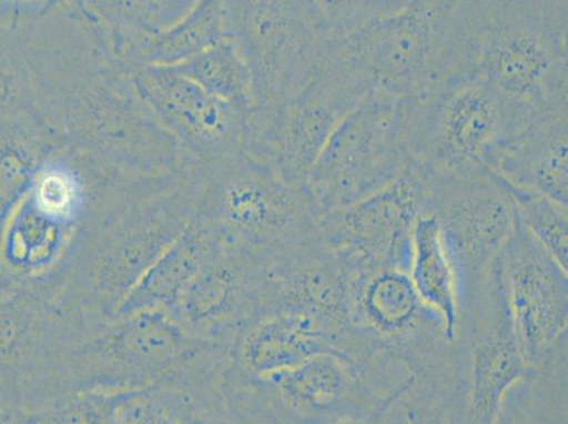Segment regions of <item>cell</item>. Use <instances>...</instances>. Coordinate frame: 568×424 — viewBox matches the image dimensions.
Listing matches in <instances>:
<instances>
[{"instance_id":"2","label":"cell","mask_w":568,"mask_h":424,"mask_svg":"<svg viewBox=\"0 0 568 424\" xmlns=\"http://www.w3.org/2000/svg\"><path fill=\"white\" fill-rule=\"evenodd\" d=\"M197 165L108 212L77 235L43 283L63 312L90 330L115 317L144 273L194 219Z\"/></svg>"},{"instance_id":"30","label":"cell","mask_w":568,"mask_h":424,"mask_svg":"<svg viewBox=\"0 0 568 424\" xmlns=\"http://www.w3.org/2000/svg\"><path fill=\"white\" fill-rule=\"evenodd\" d=\"M113 424H199L189 407L163 393H129L118 407Z\"/></svg>"},{"instance_id":"20","label":"cell","mask_w":568,"mask_h":424,"mask_svg":"<svg viewBox=\"0 0 568 424\" xmlns=\"http://www.w3.org/2000/svg\"><path fill=\"white\" fill-rule=\"evenodd\" d=\"M98 40L119 69L149 65L153 41L193 8L194 0L156 2H77Z\"/></svg>"},{"instance_id":"15","label":"cell","mask_w":568,"mask_h":424,"mask_svg":"<svg viewBox=\"0 0 568 424\" xmlns=\"http://www.w3.org/2000/svg\"><path fill=\"white\" fill-rule=\"evenodd\" d=\"M418 179L426 188L427 214L436 216L456 266L462 302L508 244L516 224L513 201L490 175Z\"/></svg>"},{"instance_id":"1","label":"cell","mask_w":568,"mask_h":424,"mask_svg":"<svg viewBox=\"0 0 568 424\" xmlns=\"http://www.w3.org/2000/svg\"><path fill=\"white\" fill-rule=\"evenodd\" d=\"M32 67L36 121L51 147L97 154L168 178L195 162L139 100L131 75L102 48L77 2H43L18 24Z\"/></svg>"},{"instance_id":"10","label":"cell","mask_w":568,"mask_h":424,"mask_svg":"<svg viewBox=\"0 0 568 424\" xmlns=\"http://www.w3.org/2000/svg\"><path fill=\"white\" fill-rule=\"evenodd\" d=\"M400 105L372 90L329 134L304 184L320 216L358 203L407 173Z\"/></svg>"},{"instance_id":"8","label":"cell","mask_w":568,"mask_h":424,"mask_svg":"<svg viewBox=\"0 0 568 424\" xmlns=\"http://www.w3.org/2000/svg\"><path fill=\"white\" fill-rule=\"evenodd\" d=\"M90 333L38 283L0 289V400L40 413L67 395V365Z\"/></svg>"},{"instance_id":"32","label":"cell","mask_w":568,"mask_h":424,"mask_svg":"<svg viewBox=\"0 0 568 424\" xmlns=\"http://www.w3.org/2000/svg\"><path fill=\"white\" fill-rule=\"evenodd\" d=\"M12 277L13 275H10L9 272L4 271V269L0 266V289H2Z\"/></svg>"},{"instance_id":"24","label":"cell","mask_w":568,"mask_h":424,"mask_svg":"<svg viewBox=\"0 0 568 424\" xmlns=\"http://www.w3.org/2000/svg\"><path fill=\"white\" fill-rule=\"evenodd\" d=\"M466 361L435 366L415 376L396 406L402 424H463Z\"/></svg>"},{"instance_id":"6","label":"cell","mask_w":568,"mask_h":424,"mask_svg":"<svg viewBox=\"0 0 568 424\" xmlns=\"http://www.w3.org/2000/svg\"><path fill=\"white\" fill-rule=\"evenodd\" d=\"M197 181L194 219L225 245L267 262L318 240L307 191L246 148L225 162L197 164Z\"/></svg>"},{"instance_id":"29","label":"cell","mask_w":568,"mask_h":424,"mask_svg":"<svg viewBox=\"0 0 568 424\" xmlns=\"http://www.w3.org/2000/svg\"><path fill=\"white\" fill-rule=\"evenodd\" d=\"M128 395L97 390L70 392L43 408L33 424H113Z\"/></svg>"},{"instance_id":"31","label":"cell","mask_w":568,"mask_h":424,"mask_svg":"<svg viewBox=\"0 0 568 424\" xmlns=\"http://www.w3.org/2000/svg\"><path fill=\"white\" fill-rule=\"evenodd\" d=\"M199 424H276L240 391L230 390L197 416Z\"/></svg>"},{"instance_id":"3","label":"cell","mask_w":568,"mask_h":424,"mask_svg":"<svg viewBox=\"0 0 568 424\" xmlns=\"http://www.w3.org/2000/svg\"><path fill=\"white\" fill-rule=\"evenodd\" d=\"M231 350L164 310L116 315L72 351L67 390L163 393L199 416L224 396Z\"/></svg>"},{"instance_id":"23","label":"cell","mask_w":568,"mask_h":424,"mask_svg":"<svg viewBox=\"0 0 568 424\" xmlns=\"http://www.w3.org/2000/svg\"><path fill=\"white\" fill-rule=\"evenodd\" d=\"M50 148L34 118H0V235L32 190Z\"/></svg>"},{"instance_id":"7","label":"cell","mask_w":568,"mask_h":424,"mask_svg":"<svg viewBox=\"0 0 568 424\" xmlns=\"http://www.w3.org/2000/svg\"><path fill=\"white\" fill-rule=\"evenodd\" d=\"M534 121L477 75L400 105L409 170L427 180L493 174L505 143Z\"/></svg>"},{"instance_id":"16","label":"cell","mask_w":568,"mask_h":424,"mask_svg":"<svg viewBox=\"0 0 568 424\" xmlns=\"http://www.w3.org/2000/svg\"><path fill=\"white\" fill-rule=\"evenodd\" d=\"M129 75L146 110L201 168L245 149L246 113L210 95L175 67L148 65Z\"/></svg>"},{"instance_id":"4","label":"cell","mask_w":568,"mask_h":424,"mask_svg":"<svg viewBox=\"0 0 568 424\" xmlns=\"http://www.w3.org/2000/svg\"><path fill=\"white\" fill-rule=\"evenodd\" d=\"M332 41L371 90L399 101L475 75L466 0H381L372 17Z\"/></svg>"},{"instance_id":"27","label":"cell","mask_w":568,"mask_h":424,"mask_svg":"<svg viewBox=\"0 0 568 424\" xmlns=\"http://www.w3.org/2000/svg\"><path fill=\"white\" fill-rule=\"evenodd\" d=\"M18 2H0V118L36 117L32 67L17 28Z\"/></svg>"},{"instance_id":"5","label":"cell","mask_w":568,"mask_h":424,"mask_svg":"<svg viewBox=\"0 0 568 424\" xmlns=\"http://www.w3.org/2000/svg\"><path fill=\"white\" fill-rule=\"evenodd\" d=\"M474 74L531 119L568 115L567 0H466Z\"/></svg>"},{"instance_id":"33","label":"cell","mask_w":568,"mask_h":424,"mask_svg":"<svg viewBox=\"0 0 568 424\" xmlns=\"http://www.w3.org/2000/svg\"><path fill=\"white\" fill-rule=\"evenodd\" d=\"M0 403H4V405H8V403L3 402L2 400H0ZM10 406H12V405H10ZM14 407H17V406H14Z\"/></svg>"},{"instance_id":"22","label":"cell","mask_w":568,"mask_h":424,"mask_svg":"<svg viewBox=\"0 0 568 424\" xmlns=\"http://www.w3.org/2000/svg\"><path fill=\"white\" fill-rule=\"evenodd\" d=\"M407 273L418 297L440 315L448 340L456 343L459 337V284L435 215H422L416 222Z\"/></svg>"},{"instance_id":"25","label":"cell","mask_w":568,"mask_h":424,"mask_svg":"<svg viewBox=\"0 0 568 424\" xmlns=\"http://www.w3.org/2000/svg\"><path fill=\"white\" fill-rule=\"evenodd\" d=\"M226 39L225 0H200L153 41L149 65L183 64Z\"/></svg>"},{"instance_id":"18","label":"cell","mask_w":568,"mask_h":424,"mask_svg":"<svg viewBox=\"0 0 568 424\" xmlns=\"http://www.w3.org/2000/svg\"><path fill=\"white\" fill-rule=\"evenodd\" d=\"M263 284V263L222 242L172 314L191 333L232 349L241 331L262 313Z\"/></svg>"},{"instance_id":"14","label":"cell","mask_w":568,"mask_h":424,"mask_svg":"<svg viewBox=\"0 0 568 424\" xmlns=\"http://www.w3.org/2000/svg\"><path fill=\"white\" fill-rule=\"evenodd\" d=\"M425 214V184L407 170L389 188L320 216L318 238L348 273L381 267L407 271L413 230Z\"/></svg>"},{"instance_id":"28","label":"cell","mask_w":568,"mask_h":424,"mask_svg":"<svg viewBox=\"0 0 568 424\" xmlns=\"http://www.w3.org/2000/svg\"><path fill=\"white\" fill-rule=\"evenodd\" d=\"M498 183L513 201L520 224L550 253L552 260L568 271V206L535 191Z\"/></svg>"},{"instance_id":"17","label":"cell","mask_w":568,"mask_h":424,"mask_svg":"<svg viewBox=\"0 0 568 424\" xmlns=\"http://www.w3.org/2000/svg\"><path fill=\"white\" fill-rule=\"evenodd\" d=\"M506 303L530 369L567 346V271L552 260L516 216L499 256Z\"/></svg>"},{"instance_id":"9","label":"cell","mask_w":568,"mask_h":424,"mask_svg":"<svg viewBox=\"0 0 568 424\" xmlns=\"http://www.w3.org/2000/svg\"><path fill=\"white\" fill-rule=\"evenodd\" d=\"M225 18L252 72L251 112L275 111L301 94L327 54L316 2L225 0Z\"/></svg>"},{"instance_id":"26","label":"cell","mask_w":568,"mask_h":424,"mask_svg":"<svg viewBox=\"0 0 568 424\" xmlns=\"http://www.w3.org/2000/svg\"><path fill=\"white\" fill-rule=\"evenodd\" d=\"M197 82L210 95L250 113L255 107V90L250 65L230 38L183 64L174 65Z\"/></svg>"},{"instance_id":"11","label":"cell","mask_w":568,"mask_h":424,"mask_svg":"<svg viewBox=\"0 0 568 424\" xmlns=\"http://www.w3.org/2000/svg\"><path fill=\"white\" fill-rule=\"evenodd\" d=\"M369 91L347 54L329 44L301 94L275 111L247 113L245 148L288 183L304 188L329 134Z\"/></svg>"},{"instance_id":"21","label":"cell","mask_w":568,"mask_h":424,"mask_svg":"<svg viewBox=\"0 0 568 424\" xmlns=\"http://www.w3.org/2000/svg\"><path fill=\"white\" fill-rule=\"evenodd\" d=\"M221 245L222 241L215 232L193 219L182 235L144 273L141 282L119 307L116 315L144 310H164L172 313L201 269Z\"/></svg>"},{"instance_id":"19","label":"cell","mask_w":568,"mask_h":424,"mask_svg":"<svg viewBox=\"0 0 568 424\" xmlns=\"http://www.w3.org/2000/svg\"><path fill=\"white\" fill-rule=\"evenodd\" d=\"M490 178L568 206V115L536 119L514 134Z\"/></svg>"},{"instance_id":"13","label":"cell","mask_w":568,"mask_h":424,"mask_svg":"<svg viewBox=\"0 0 568 424\" xmlns=\"http://www.w3.org/2000/svg\"><path fill=\"white\" fill-rule=\"evenodd\" d=\"M458 339L466 349L463 424H498L510 393L531 371L516 339L499 258L459 303Z\"/></svg>"},{"instance_id":"12","label":"cell","mask_w":568,"mask_h":424,"mask_svg":"<svg viewBox=\"0 0 568 424\" xmlns=\"http://www.w3.org/2000/svg\"><path fill=\"white\" fill-rule=\"evenodd\" d=\"M231 387L276 424H334L384 421L396 405L359 362L320 355L292 369L240 380Z\"/></svg>"}]
</instances>
